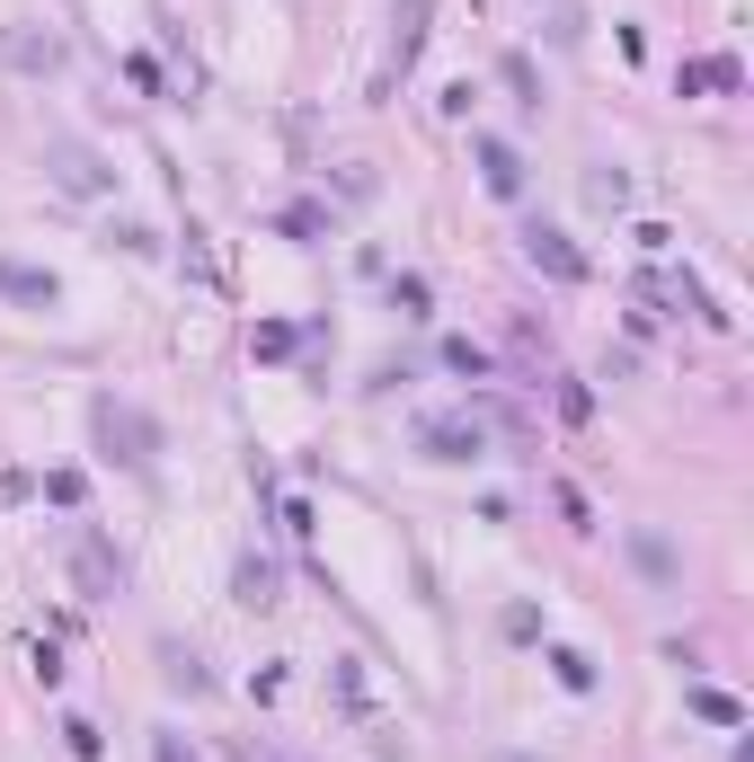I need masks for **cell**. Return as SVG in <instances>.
I'll return each mask as SVG.
<instances>
[{
  "instance_id": "6da1fadb",
  "label": "cell",
  "mask_w": 754,
  "mask_h": 762,
  "mask_svg": "<svg viewBox=\"0 0 754 762\" xmlns=\"http://www.w3.org/2000/svg\"><path fill=\"white\" fill-rule=\"evenodd\" d=\"M90 435H98V453L125 462V470H151V462H160V426H151L134 400H116V391L90 400Z\"/></svg>"
},
{
  "instance_id": "7a4b0ae2",
  "label": "cell",
  "mask_w": 754,
  "mask_h": 762,
  "mask_svg": "<svg viewBox=\"0 0 754 762\" xmlns=\"http://www.w3.org/2000/svg\"><path fill=\"white\" fill-rule=\"evenodd\" d=\"M45 169H54L63 195H107V187H116V169H107L81 134H54V142H45Z\"/></svg>"
},
{
  "instance_id": "3957f363",
  "label": "cell",
  "mask_w": 754,
  "mask_h": 762,
  "mask_svg": "<svg viewBox=\"0 0 754 762\" xmlns=\"http://www.w3.org/2000/svg\"><path fill=\"white\" fill-rule=\"evenodd\" d=\"M418 453H427V462H480V453H489V426H480L471 409H453V417H418Z\"/></svg>"
},
{
  "instance_id": "277c9868",
  "label": "cell",
  "mask_w": 754,
  "mask_h": 762,
  "mask_svg": "<svg viewBox=\"0 0 754 762\" xmlns=\"http://www.w3.org/2000/svg\"><path fill=\"white\" fill-rule=\"evenodd\" d=\"M72 585H81V603H107L125 585V559L107 532H72Z\"/></svg>"
},
{
  "instance_id": "5b68a950",
  "label": "cell",
  "mask_w": 754,
  "mask_h": 762,
  "mask_svg": "<svg viewBox=\"0 0 754 762\" xmlns=\"http://www.w3.org/2000/svg\"><path fill=\"white\" fill-rule=\"evenodd\" d=\"M621 550H630V568H639L648 585H666V594L683 585V559H674V541H666L657 523H630V532H621Z\"/></svg>"
},
{
  "instance_id": "8992f818",
  "label": "cell",
  "mask_w": 754,
  "mask_h": 762,
  "mask_svg": "<svg viewBox=\"0 0 754 762\" xmlns=\"http://www.w3.org/2000/svg\"><path fill=\"white\" fill-rule=\"evenodd\" d=\"M524 257H533L551 284H586V257H577L568 231H551V222H524Z\"/></svg>"
},
{
  "instance_id": "52a82bcc",
  "label": "cell",
  "mask_w": 754,
  "mask_h": 762,
  "mask_svg": "<svg viewBox=\"0 0 754 762\" xmlns=\"http://www.w3.org/2000/svg\"><path fill=\"white\" fill-rule=\"evenodd\" d=\"M0 301H19V310H54V301H63V284H54L45 266H28V257H0Z\"/></svg>"
},
{
  "instance_id": "ba28073f",
  "label": "cell",
  "mask_w": 754,
  "mask_h": 762,
  "mask_svg": "<svg viewBox=\"0 0 754 762\" xmlns=\"http://www.w3.org/2000/svg\"><path fill=\"white\" fill-rule=\"evenodd\" d=\"M231 594H240L249 612H266V603H284V568H275L266 550H240V568H231Z\"/></svg>"
},
{
  "instance_id": "9c48e42d",
  "label": "cell",
  "mask_w": 754,
  "mask_h": 762,
  "mask_svg": "<svg viewBox=\"0 0 754 762\" xmlns=\"http://www.w3.org/2000/svg\"><path fill=\"white\" fill-rule=\"evenodd\" d=\"M471 151H480V178H489V195H524V160H515V142H498V134H480Z\"/></svg>"
},
{
  "instance_id": "30bf717a",
  "label": "cell",
  "mask_w": 754,
  "mask_h": 762,
  "mask_svg": "<svg viewBox=\"0 0 754 762\" xmlns=\"http://www.w3.org/2000/svg\"><path fill=\"white\" fill-rule=\"evenodd\" d=\"M160 674H169V691H213L205 656H196V647H178V638H160Z\"/></svg>"
},
{
  "instance_id": "8fae6325",
  "label": "cell",
  "mask_w": 754,
  "mask_h": 762,
  "mask_svg": "<svg viewBox=\"0 0 754 762\" xmlns=\"http://www.w3.org/2000/svg\"><path fill=\"white\" fill-rule=\"evenodd\" d=\"M427 10H436V0H400V72H409L418 45H427Z\"/></svg>"
},
{
  "instance_id": "7c38bea8",
  "label": "cell",
  "mask_w": 754,
  "mask_h": 762,
  "mask_svg": "<svg viewBox=\"0 0 754 762\" xmlns=\"http://www.w3.org/2000/svg\"><path fill=\"white\" fill-rule=\"evenodd\" d=\"M498 81H506L524 107H542V81H533V63H524V54H506V63H498Z\"/></svg>"
},
{
  "instance_id": "4fadbf2b",
  "label": "cell",
  "mask_w": 754,
  "mask_h": 762,
  "mask_svg": "<svg viewBox=\"0 0 754 762\" xmlns=\"http://www.w3.org/2000/svg\"><path fill=\"white\" fill-rule=\"evenodd\" d=\"M444 363L471 372V381H489V346H471V337H444Z\"/></svg>"
},
{
  "instance_id": "5bb4252c",
  "label": "cell",
  "mask_w": 754,
  "mask_h": 762,
  "mask_svg": "<svg viewBox=\"0 0 754 762\" xmlns=\"http://www.w3.org/2000/svg\"><path fill=\"white\" fill-rule=\"evenodd\" d=\"M692 709H701L710 727H745V700H727V691H692Z\"/></svg>"
},
{
  "instance_id": "9a60e30c",
  "label": "cell",
  "mask_w": 754,
  "mask_h": 762,
  "mask_svg": "<svg viewBox=\"0 0 754 762\" xmlns=\"http://www.w3.org/2000/svg\"><path fill=\"white\" fill-rule=\"evenodd\" d=\"M551 674H559V682H568V691H586V682H595V665H586V656H577V647H551Z\"/></svg>"
},
{
  "instance_id": "2e32d148",
  "label": "cell",
  "mask_w": 754,
  "mask_h": 762,
  "mask_svg": "<svg viewBox=\"0 0 754 762\" xmlns=\"http://www.w3.org/2000/svg\"><path fill=\"white\" fill-rule=\"evenodd\" d=\"M63 744H72V753H81V762H98V753H107V735H98V727H90V718H63Z\"/></svg>"
},
{
  "instance_id": "e0dca14e",
  "label": "cell",
  "mask_w": 754,
  "mask_h": 762,
  "mask_svg": "<svg viewBox=\"0 0 754 762\" xmlns=\"http://www.w3.org/2000/svg\"><path fill=\"white\" fill-rule=\"evenodd\" d=\"M275 231H293V240H320V231H328V213H320V204H293Z\"/></svg>"
},
{
  "instance_id": "ac0fdd59",
  "label": "cell",
  "mask_w": 754,
  "mask_h": 762,
  "mask_svg": "<svg viewBox=\"0 0 754 762\" xmlns=\"http://www.w3.org/2000/svg\"><path fill=\"white\" fill-rule=\"evenodd\" d=\"M391 310H409V319H427V275H400V284H391Z\"/></svg>"
},
{
  "instance_id": "d6986e66",
  "label": "cell",
  "mask_w": 754,
  "mask_h": 762,
  "mask_svg": "<svg viewBox=\"0 0 754 762\" xmlns=\"http://www.w3.org/2000/svg\"><path fill=\"white\" fill-rule=\"evenodd\" d=\"M293 346H302V328H284V319H266V328H258V354H266V363H275V354H293Z\"/></svg>"
},
{
  "instance_id": "ffe728a7",
  "label": "cell",
  "mask_w": 754,
  "mask_h": 762,
  "mask_svg": "<svg viewBox=\"0 0 754 762\" xmlns=\"http://www.w3.org/2000/svg\"><path fill=\"white\" fill-rule=\"evenodd\" d=\"M45 497H54V506H81V497H90V479H81V470H54V479H45Z\"/></svg>"
},
{
  "instance_id": "44dd1931",
  "label": "cell",
  "mask_w": 754,
  "mask_h": 762,
  "mask_svg": "<svg viewBox=\"0 0 754 762\" xmlns=\"http://www.w3.org/2000/svg\"><path fill=\"white\" fill-rule=\"evenodd\" d=\"M151 762H196V744H187V735H169V727H160V735H151Z\"/></svg>"
},
{
  "instance_id": "7402d4cb",
  "label": "cell",
  "mask_w": 754,
  "mask_h": 762,
  "mask_svg": "<svg viewBox=\"0 0 754 762\" xmlns=\"http://www.w3.org/2000/svg\"><path fill=\"white\" fill-rule=\"evenodd\" d=\"M249 762H284V753H275V744H266V735H249Z\"/></svg>"
},
{
  "instance_id": "603a6c76",
  "label": "cell",
  "mask_w": 754,
  "mask_h": 762,
  "mask_svg": "<svg viewBox=\"0 0 754 762\" xmlns=\"http://www.w3.org/2000/svg\"><path fill=\"white\" fill-rule=\"evenodd\" d=\"M498 762H533V753H498Z\"/></svg>"
}]
</instances>
